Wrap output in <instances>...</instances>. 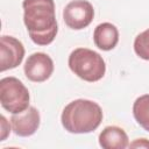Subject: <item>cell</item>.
I'll return each mask as SVG.
<instances>
[{"label":"cell","instance_id":"obj_1","mask_svg":"<svg viewBox=\"0 0 149 149\" xmlns=\"http://www.w3.org/2000/svg\"><path fill=\"white\" fill-rule=\"evenodd\" d=\"M22 8L30 40L37 45L52 43L58 31L54 0H23Z\"/></svg>","mask_w":149,"mask_h":149},{"label":"cell","instance_id":"obj_2","mask_svg":"<svg viewBox=\"0 0 149 149\" xmlns=\"http://www.w3.org/2000/svg\"><path fill=\"white\" fill-rule=\"evenodd\" d=\"M102 118V109L95 101L76 99L63 108L61 122L69 133L87 134L94 132L100 126Z\"/></svg>","mask_w":149,"mask_h":149},{"label":"cell","instance_id":"obj_3","mask_svg":"<svg viewBox=\"0 0 149 149\" xmlns=\"http://www.w3.org/2000/svg\"><path fill=\"white\" fill-rule=\"evenodd\" d=\"M68 64L77 77L88 83L100 80L106 72V64L102 56L87 48L74 49L69 56Z\"/></svg>","mask_w":149,"mask_h":149},{"label":"cell","instance_id":"obj_4","mask_svg":"<svg viewBox=\"0 0 149 149\" xmlns=\"http://www.w3.org/2000/svg\"><path fill=\"white\" fill-rule=\"evenodd\" d=\"M30 94L24 84L15 77H5L0 80L1 106L12 114L23 112L29 107Z\"/></svg>","mask_w":149,"mask_h":149},{"label":"cell","instance_id":"obj_5","mask_svg":"<svg viewBox=\"0 0 149 149\" xmlns=\"http://www.w3.org/2000/svg\"><path fill=\"white\" fill-rule=\"evenodd\" d=\"M93 17L94 9L87 0H72L63 9V20L65 24L73 30L86 28Z\"/></svg>","mask_w":149,"mask_h":149},{"label":"cell","instance_id":"obj_6","mask_svg":"<svg viewBox=\"0 0 149 149\" xmlns=\"http://www.w3.org/2000/svg\"><path fill=\"white\" fill-rule=\"evenodd\" d=\"M26 77L34 83H42L49 79L54 72V62L44 52H34L26 59L23 65Z\"/></svg>","mask_w":149,"mask_h":149},{"label":"cell","instance_id":"obj_7","mask_svg":"<svg viewBox=\"0 0 149 149\" xmlns=\"http://www.w3.org/2000/svg\"><path fill=\"white\" fill-rule=\"evenodd\" d=\"M24 57V47L21 41L13 36L2 35L0 37V71L15 69Z\"/></svg>","mask_w":149,"mask_h":149},{"label":"cell","instance_id":"obj_8","mask_svg":"<svg viewBox=\"0 0 149 149\" xmlns=\"http://www.w3.org/2000/svg\"><path fill=\"white\" fill-rule=\"evenodd\" d=\"M41 123V116L37 108L29 106L21 113L13 114L10 118V126L15 135L28 137L36 133Z\"/></svg>","mask_w":149,"mask_h":149},{"label":"cell","instance_id":"obj_9","mask_svg":"<svg viewBox=\"0 0 149 149\" xmlns=\"http://www.w3.org/2000/svg\"><path fill=\"white\" fill-rule=\"evenodd\" d=\"M93 41L100 50L109 51L114 49L119 42V30L111 22H102L94 28Z\"/></svg>","mask_w":149,"mask_h":149},{"label":"cell","instance_id":"obj_10","mask_svg":"<svg viewBox=\"0 0 149 149\" xmlns=\"http://www.w3.org/2000/svg\"><path fill=\"white\" fill-rule=\"evenodd\" d=\"M99 144L104 149H125L129 146V139L121 127L107 126L99 134Z\"/></svg>","mask_w":149,"mask_h":149},{"label":"cell","instance_id":"obj_11","mask_svg":"<svg viewBox=\"0 0 149 149\" xmlns=\"http://www.w3.org/2000/svg\"><path fill=\"white\" fill-rule=\"evenodd\" d=\"M133 115L135 121L149 132V94L139 97L133 104Z\"/></svg>","mask_w":149,"mask_h":149},{"label":"cell","instance_id":"obj_12","mask_svg":"<svg viewBox=\"0 0 149 149\" xmlns=\"http://www.w3.org/2000/svg\"><path fill=\"white\" fill-rule=\"evenodd\" d=\"M134 51L140 58L149 61V28L143 30L135 37Z\"/></svg>","mask_w":149,"mask_h":149},{"label":"cell","instance_id":"obj_13","mask_svg":"<svg viewBox=\"0 0 149 149\" xmlns=\"http://www.w3.org/2000/svg\"><path fill=\"white\" fill-rule=\"evenodd\" d=\"M0 120H1V141H5L6 137L10 133V130H9L10 128H9V123L7 122V120L3 115L0 116Z\"/></svg>","mask_w":149,"mask_h":149},{"label":"cell","instance_id":"obj_14","mask_svg":"<svg viewBox=\"0 0 149 149\" xmlns=\"http://www.w3.org/2000/svg\"><path fill=\"white\" fill-rule=\"evenodd\" d=\"M130 148H149V140L147 139H136L132 143H129Z\"/></svg>","mask_w":149,"mask_h":149}]
</instances>
